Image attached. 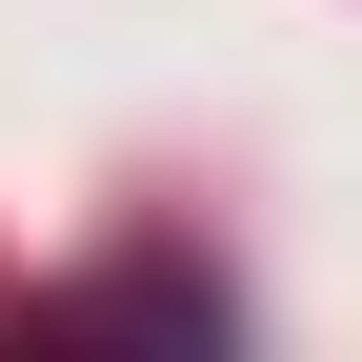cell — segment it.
I'll return each mask as SVG.
<instances>
[]
</instances>
